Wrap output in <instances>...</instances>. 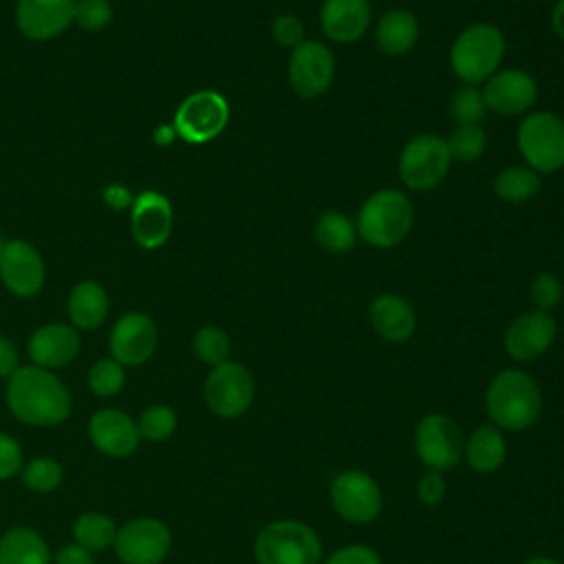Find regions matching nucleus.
Segmentation results:
<instances>
[{
    "mask_svg": "<svg viewBox=\"0 0 564 564\" xmlns=\"http://www.w3.org/2000/svg\"><path fill=\"white\" fill-rule=\"evenodd\" d=\"M324 564H381V557L366 544H348L335 551Z\"/></svg>",
    "mask_w": 564,
    "mask_h": 564,
    "instance_id": "a19ab883",
    "label": "nucleus"
},
{
    "mask_svg": "<svg viewBox=\"0 0 564 564\" xmlns=\"http://www.w3.org/2000/svg\"><path fill=\"white\" fill-rule=\"evenodd\" d=\"M445 489H447V482L443 478L441 471H434L430 469L427 474H423L416 482V496L423 505L432 507V505H438L445 496Z\"/></svg>",
    "mask_w": 564,
    "mask_h": 564,
    "instance_id": "79ce46f5",
    "label": "nucleus"
},
{
    "mask_svg": "<svg viewBox=\"0 0 564 564\" xmlns=\"http://www.w3.org/2000/svg\"><path fill=\"white\" fill-rule=\"evenodd\" d=\"M108 293L99 282L84 280L75 284V289L68 295L66 313L75 328L82 330H95L99 328L108 317Z\"/></svg>",
    "mask_w": 564,
    "mask_h": 564,
    "instance_id": "b1692460",
    "label": "nucleus"
},
{
    "mask_svg": "<svg viewBox=\"0 0 564 564\" xmlns=\"http://www.w3.org/2000/svg\"><path fill=\"white\" fill-rule=\"evenodd\" d=\"M112 20V7L108 0H75V18L86 31H101Z\"/></svg>",
    "mask_w": 564,
    "mask_h": 564,
    "instance_id": "4c0bfd02",
    "label": "nucleus"
},
{
    "mask_svg": "<svg viewBox=\"0 0 564 564\" xmlns=\"http://www.w3.org/2000/svg\"><path fill=\"white\" fill-rule=\"evenodd\" d=\"M53 564H95V557L90 551H86L77 542H68L55 551Z\"/></svg>",
    "mask_w": 564,
    "mask_h": 564,
    "instance_id": "37998d69",
    "label": "nucleus"
},
{
    "mask_svg": "<svg viewBox=\"0 0 564 564\" xmlns=\"http://www.w3.org/2000/svg\"><path fill=\"white\" fill-rule=\"evenodd\" d=\"M117 524L110 516L101 511H84L75 518L73 524V538L79 546H84L90 553H101L106 549H112L117 538Z\"/></svg>",
    "mask_w": 564,
    "mask_h": 564,
    "instance_id": "cd10ccee",
    "label": "nucleus"
},
{
    "mask_svg": "<svg viewBox=\"0 0 564 564\" xmlns=\"http://www.w3.org/2000/svg\"><path fill=\"white\" fill-rule=\"evenodd\" d=\"M253 394V375L240 361H225L220 366H214L203 386L207 408L220 419L242 416L249 410Z\"/></svg>",
    "mask_w": 564,
    "mask_h": 564,
    "instance_id": "1a4fd4ad",
    "label": "nucleus"
},
{
    "mask_svg": "<svg viewBox=\"0 0 564 564\" xmlns=\"http://www.w3.org/2000/svg\"><path fill=\"white\" fill-rule=\"evenodd\" d=\"M414 449L425 467L445 471L460 460L465 443L458 425L449 416L432 412L416 423Z\"/></svg>",
    "mask_w": 564,
    "mask_h": 564,
    "instance_id": "9b49d317",
    "label": "nucleus"
},
{
    "mask_svg": "<svg viewBox=\"0 0 564 564\" xmlns=\"http://www.w3.org/2000/svg\"><path fill=\"white\" fill-rule=\"evenodd\" d=\"M46 278L44 260L40 251L22 240L4 242L0 251V280L18 297H33L42 291Z\"/></svg>",
    "mask_w": 564,
    "mask_h": 564,
    "instance_id": "2eb2a0df",
    "label": "nucleus"
},
{
    "mask_svg": "<svg viewBox=\"0 0 564 564\" xmlns=\"http://www.w3.org/2000/svg\"><path fill=\"white\" fill-rule=\"evenodd\" d=\"M88 438L108 458H128L137 452L141 434L137 421L117 408H101L88 421Z\"/></svg>",
    "mask_w": 564,
    "mask_h": 564,
    "instance_id": "f3484780",
    "label": "nucleus"
},
{
    "mask_svg": "<svg viewBox=\"0 0 564 564\" xmlns=\"http://www.w3.org/2000/svg\"><path fill=\"white\" fill-rule=\"evenodd\" d=\"M370 324L372 330L392 344H401L412 337L416 328V315L414 308L410 306L408 300L394 295V293H383L372 300L370 304Z\"/></svg>",
    "mask_w": 564,
    "mask_h": 564,
    "instance_id": "5701e85b",
    "label": "nucleus"
},
{
    "mask_svg": "<svg viewBox=\"0 0 564 564\" xmlns=\"http://www.w3.org/2000/svg\"><path fill=\"white\" fill-rule=\"evenodd\" d=\"M487 106L482 93L476 86H460L454 97L449 99V115L456 126H480L485 119Z\"/></svg>",
    "mask_w": 564,
    "mask_h": 564,
    "instance_id": "f704fd0d",
    "label": "nucleus"
},
{
    "mask_svg": "<svg viewBox=\"0 0 564 564\" xmlns=\"http://www.w3.org/2000/svg\"><path fill=\"white\" fill-rule=\"evenodd\" d=\"M271 35L273 40L284 46V48H295L300 46L306 37H304V24L300 18L291 15V13H282L271 22Z\"/></svg>",
    "mask_w": 564,
    "mask_h": 564,
    "instance_id": "ea45409f",
    "label": "nucleus"
},
{
    "mask_svg": "<svg viewBox=\"0 0 564 564\" xmlns=\"http://www.w3.org/2000/svg\"><path fill=\"white\" fill-rule=\"evenodd\" d=\"M551 29L560 40H564V0H557L551 11Z\"/></svg>",
    "mask_w": 564,
    "mask_h": 564,
    "instance_id": "49530a36",
    "label": "nucleus"
},
{
    "mask_svg": "<svg viewBox=\"0 0 564 564\" xmlns=\"http://www.w3.org/2000/svg\"><path fill=\"white\" fill-rule=\"evenodd\" d=\"M46 540L31 527H11L0 535V564H51Z\"/></svg>",
    "mask_w": 564,
    "mask_h": 564,
    "instance_id": "a878e982",
    "label": "nucleus"
},
{
    "mask_svg": "<svg viewBox=\"0 0 564 564\" xmlns=\"http://www.w3.org/2000/svg\"><path fill=\"white\" fill-rule=\"evenodd\" d=\"M357 238V225L341 212H324L315 223V240L330 253L350 251Z\"/></svg>",
    "mask_w": 564,
    "mask_h": 564,
    "instance_id": "c85d7f7f",
    "label": "nucleus"
},
{
    "mask_svg": "<svg viewBox=\"0 0 564 564\" xmlns=\"http://www.w3.org/2000/svg\"><path fill=\"white\" fill-rule=\"evenodd\" d=\"M463 454L467 456V463L471 469L480 474H489L505 463L507 443L502 432L496 425H480L467 438Z\"/></svg>",
    "mask_w": 564,
    "mask_h": 564,
    "instance_id": "bb28decb",
    "label": "nucleus"
},
{
    "mask_svg": "<svg viewBox=\"0 0 564 564\" xmlns=\"http://www.w3.org/2000/svg\"><path fill=\"white\" fill-rule=\"evenodd\" d=\"M377 46L386 55H403L419 40V20L408 9H390L386 11L375 26Z\"/></svg>",
    "mask_w": 564,
    "mask_h": 564,
    "instance_id": "393cba45",
    "label": "nucleus"
},
{
    "mask_svg": "<svg viewBox=\"0 0 564 564\" xmlns=\"http://www.w3.org/2000/svg\"><path fill=\"white\" fill-rule=\"evenodd\" d=\"M24 467L22 445L7 432H0V482L11 480Z\"/></svg>",
    "mask_w": 564,
    "mask_h": 564,
    "instance_id": "58836bf2",
    "label": "nucleus"
},
{
    "mask_svg": "<svg viewBox=\"0 0 564 564\" xmlns=\"http://www.w3.org/2000/svg\"><path fill=\"white\" fill-rule=\"evenodd\" d=\"M505 35L489 22L465 26L449 51V66L465 86L485 84L505 57Z\"/></svg>",
    "mask_w": 564,
    "mask_h": 564,
    "instance_id": "7ed1b4c3",
    "label": "nucleus"
},
{
    "mask_svg": "<svg viewBox=\"0 0 564 564\" xmlns=\"http://www.w3.org/2000/svg\"><path fill=\"white\" fill-rule=\"evenodd\" d=\"M487 145V137L480 126H456L447 139V148L452 159L471 163L482 156Z\"/></svg>",
    "mask_w": 564,
    "mask_h": 564,
    "instance_id": "c9c22d12",
    "label": "nucleus"
},
{
    "mask_svg": "<svg viewBox=\"0 0 564 564\" xmlns=\"http://www.w3.org/2000/svg\"><path fill=\"white\" fill-rule=\"evenodd\" d=\"M20 368V355L15 344L0 335V379H9Z\"/></svg>",
    "mask_w": 564,
    "mask_h": 564,
    "instance_id": "c03bdc74",
    "label": "nucleus"
},
{
    "mask_svg": "<svg viewBox=\"0 0 564 564\" xmlns=\"http://www.w3.org/2000/svg\"><path fill=\"white\" fill-rule=\"evenodd\" d=\"M524 564H562V562H557L553 557H546V555H535V557H529Z\"/></svg>",
    "mask_w": 564,
    "mask_h": 564,
    "instance_id": "09e8293b",
    "label": "nucleus"
},
{
    "mask_svg": "<svg viewBox=\"0 0 564 564\" xmlns=\"http://www.w3.org/2000/svg\"><path fill=\"white\" fill-rule=\"evenodd\" d=\"M126 386V368L112 357L97 359L88 370V388L93 394L108 399L123 390Z\"/></svg>",
    "mask_w": 564,
    "mask_h": 564,
    "instance_id": "72a5a7b5",
    "label": "nucleus"
},
{
    "mask_svg": "<svg viewBox=\"0 0 564 564\" xmlns=\"http://www.w3.org/2000/svg\"><path fill=\"white\" fill-rule=\"evenodd\" d=\"M174 225V209L167 196L145 189L134 196L130 207L132 238L143 249H156L167 242Z\"/></svg>",
    "mask_w": 564,
    "mask_h": 564,
    "instance_id": "a211bd4d",
    "label": "nucleus"
},
{
    "mask_svg": "<svg viewBox=\"0 0 564 564\" xmlns=\"http://www.w3.org/2000/svg\"><path fill=\"white\" fill-rule=\"evenodd\" d=\"M562 295H564V289H562V282L557 275L542 271L531 280L529 297H531V304L535 306V311L551 313L562 302Z\"/></svg>",
    "mask_w": 564,
    "mask_h": 564,
    "instance_id": "e433bc0d",
    "label": "nucleus"
},
{
    "mask_svg": "<svg viewBox=\"0 0 564 564\" xmlns=\"http://www.w3.org/2000/svg\"><path fill=\"white\" fill-rule=\"evenodd\" d=\"M112 549L121 564H161L172 549V533L159 518H132L117 529Z\"/></svg>",
    "mask_w": 564,
    "mask_h": 564,
    "instance_id": "9d476101",
    "label": "nucleus"
},
{
    "mask_svg": "<svg viewBox=\"0 0 564 564\" xmlns=\"http://www.w3.org/2000/svg\"><path fill=\"white\" fill-rule=\"evenodd\" d=\"M104 203H106L108 207L121 212V209L132 207L134 196L130 194L128 187H123V185H119V183H112V185H108V187L104 189Z\"/></svg>",
    "mask_w": 564,
    "mask_h": 564,
    "instance_id": "a18cd8bd",
    "label": "nucleus"
},
{
    "mask_svg": "<svg viewBox=\"0 0 564 564\" xmlns=\"http://www.w3.org/2000/svg\"><path fill=\"white\" fill-rule=\"evenodd\" d=\"M2 247H4V242H2V236H0V251H2Z\"/></svg>",
    "mask_w": 564,
    "mask_h": 564,
    "instance_id": "8fccbe9b",
    "label": "nucleus"
},
{
    "mask_svg": "<svg viewBox=\"0 0 564 564\" xmlns=\"http://www.w3.org/2000/svg\"><path fill=\"white\" fill-rule=\"evenodd\" d=\"M229 123V104L216 90H196L187 95L174 115V130L187 143L200 145L216 139Z\"/></svg>",
    "mask_w": 564,
    "mask_h": 564,
    "instance_id": "6e6552de",
    "label": "nucleus"
},
{
    "mask_svg": "<svg viewBox=\"0 0 564 564\" xmlns=\"http://www.w3.org/2000/svg\"><path fill=\"white\" fill-rule=\"evenodd\" d=\"M485 405L498 427L520 432L538 421L542 410V392L531 375L516 368H505L489 381Z\"/></svg>",
    "mask_w": 564,
    "mask_h": 564,
    "instance_id": "f03ea898",
    "label": "nucleus"
},
{
    "mask_svg": "<svg viewBox=\"0 0 564 564\" xmlns=\"http://www.w3.org/2000/svg\"><path fill=\"white\" fill-rule=\"evenodd\" d=\"M414 209L399 189H379L366 198L357 214V236L377 249H390L403 242L412 229Z\"/></svg>",
    "mask_w": 564,
    "mask_h": 564,
    "instance_id": "20e7f679",
    "label": "nucleus"
},
{
    "mask_svg": "<svg viewBox=\"0 0 564 564\" xmlns=\"http://www.w3.org/2000/svg\"><path fill=\"white\" fill-rule=\"evenodd\" d=\"M557 324L551 313L529 311L516 317L505 333V350L516 361H533L555 341Z\"/></svg>",
    "mask_w": 564,
    "mask_h": 564,
    "instance_id": "6ab92c4d",
    "label": "nucleus"
},
{
    "mask_svg": "<svg viewBox=\"0 0 564 564\" xmlns=\"http://www.w3.org/2000/svg\"><path fill=\"white\" fill-rule=\"evenodd\" d=\"M174 139H176L174 126H161V128L154 130V141H156L159 145H167V143H172Z\"/></svg>",
    "mask_w": 564,
    "mask_h": 564,
    "instance_id": "de8ad7c7",
    "label": "nucleus"
},
{
    "mask_svg": "<svg viewBox=\"0 0 564 564\" xmlns=\"http://www.w3.org/2000/svg\"><path fill=\"white\" fill-rule=\"evenodd\" d=\"M330 502L339 518L352 524H368L379 516L383 496L370 474L348 469L337 474L330 482Z\"/></svg>",
    "mask_w": 564,
    "mask_h": 564,
    "instance_id": "f8f14e48",
    "label": "nucleus"
},
{
    "mask_svg": "<svg viewBox=\"0 0 564 564\" xmlns=\"http://www.w3.org/2000/svg\"><path fill=\"white\" fill-rule=\"evenodd\" d=\"M253 553L260 564H319L322 544L308 524L278 520L260 529Z\"/></svg>",
    "mask_w": 564,
    "mask_h": 564,
    "instance_id": "39448f33",
    "label": "nucleus"
},
{
    "mask_svg": "<svg viewBox=\"0 0 564 564\" xmlns=\"http://www.w3.org/2000/svg\"><path fill=\"white\" fill-rule=\"evenodd\" d=\"M286 75L297 97L315 99L324 95L335 79V57L326 44L304 40L291 51Z\"/></svg>",
    "mask_w": 564,
    "mask_h": 564,
    "instance_id": "ddd939ff",
    "label": "nucleus"
},
{
    "mask_svg": "<svg viewBox=\"0 0 564 564\" xmlns=\"http://www.w3.org/2000/svg\"><path fill=\"white\" fill-rule=\"evenodd\" d=\"M159 346V330L150 315L130 311L121 315L110 328L108 348L115 361L123 368L145 364Z\"/></svg>",
    "mask_w": 564,
    "mask_h": 564,
    "instance_id": "4468645a",
    "label": "nucleus"
},
{
    "mask_svg": "<svg viewBox=\"0 0 564 564\" xmlns=\"http://www.w3.org/2000/svg\"><path fill=\"white\" fill-rule=\"evenodd\" d=\"M452 165L447 139L423 132L412 137L399 154V176L405 187L427 192L443 183Z\"/></svg>",
    "mask_w": 564,
    "mask_h": 564,
    "instance_id": "0eeeda50",
    "label": "nucleus"
},
{
    "mask_svg": "<svg viewBox=\"0 0 564 564\" xmlns=\"http://www.w3.org/2000/svg\"><path fill=\"white\" fill-rule=\"evenodd\" d=\"M518 150L538 174H551L564 167V119L549 110L529 112L518 128Z\"/></svg>",
    "mask_w": 564,
    "mask_h": 564,
    "instance_id": "423d86ee",
    "label": "nucleus"
},
{
    "mask_svg": "<svg viewBox=\"0 0 564 564\" xmlns=\"http://www.w3.org/2000/svg\"><path fill=\"white\" fill-rule=\"evenodd\" d=\"M540 189V174L527 165H509L494 178V192L500 200L524 203Z\"/></svg>",
    "mask_w": 564,
    "mask_h": 564,
    "instance_id": "c756f323",
    "label": "nucleus"
},
{
    "mask_svg": "<svg viewBox=\"0 0 564 564\" xmlns=\"http://www.w3.org/2000/svg\"><path fill=\"white\" fill-rule=\"evenodd\" d=\"M9 412L24 425L53 427L70 416L73 399L66 383L46 368L20 366L4 390Z\"/></svg>",
    "mask_w": 564,
    "mask_h": 564,
    "instance_id": "f257e3e1",
    "label": "nucleus"
},
{
    "mask_svg": "<svg viewBox=\"0 0 564 564\" xmlns=\"http://www.w3.org/2000/svg\"><path fill=\"white\" fill-rule=\"evenodd\" d=\"M75 18V0H18L15 24L29 40L44 42L64 33Z\"/></svg>",
    "mask_w": 564,
    "mask_h": 564,
    "instance_id": "aec40b11",
    "label": "nucleus"
},
{
    "mask_svg": "<svg viewBox=\"0 0 564 564\" xmlns=\"http://www.w3.org/2000/svg\"><path fill=\"white\" fill-rule=\"evenodd\" d=\"M482 99L487 110H494L502 117L524 115L533 108L538 99L535 79L520 68L496 70L482 86Z\"/></svg>",
    "mask_w": 564,
    "mask_h": 564,
    "instance_id": "dca6fc26",
    "label": "nucleus"
},
{
    "mask_svg": "<svg viewBox=\"0 0 564 564\" xmlns=\"http://www.w3.org/2000/svg\"><path fill=\"white\" fill-rule=\"evenodd\" d=\"M64 480V467L53 456H35L22 467V482L33 494H51Z\"/></svg>",
    "mask_w": 564,
    "mask_h": 564,
    "instance_id": "2f4dec72",
    "label": "nucleus"
},
{
    "mask_svg": "<svg viewBox=\"0 0 564 564\" xmlns=\"http://www.w3.org/2000/svg\"><path fill=\"white\" fill-rule=\"evenodd\" d=\"M176 425H178V416L174 408H170L167 403H150L145 410H141L137 419L141 438L150 443L167 441L176 432Z\"/></svg>",
    "mask_w": 564,
    "mask_h": 564,
    "instance_id": "7c9ffc66",
    "label": "nucleus"
},
{
    "mask_svg": "<svg viewBox=\"0 0 564 564\" xmlns=\"http://www.w3.org/2000/svg\"><path fill=\"white\" fill-rule=\"evenodd\" d=\"M192 350L203 364L214 368V366H220V364L229 361L231 341H229V337L223 328L203 326V328L196 330V335L192 339Z\"/></svg>",
    "mask_w": 564,
    "mask_h": 564,
    "instance_id": "473e14b6",
    "label": "nucleus"
},
{
    "mask_svg": "<svg viewBox=\"0 0 564 564\" xmlns=\"http://www.w3.org/2000/svg\"><path fill=\"white\" fill-rule=\"evenodd\" d=\"M26 352L33 366L55 370L70 364L79 352V335L70 324L53 322L35 328L26 341Z\"/></svg>",
    "mask_w": 564,
    "mask_h": 564,
    "instance_id": "412c9836",
    "label": "nucleus"
},
{
    "mask_svg": "<svg viewBox=\"0 0 564 564\" xmlns=\"http://www.w3.org/2000/svg\"><path fill=\"white\" fill-rule=\"evenodd\" d=\"M370 18L368 0H324L319 9L322 33L339 44L359 40L368 31Z\"/></svg>",
    "mask_w": 564,
    "mask_h": 564,
    "instance_id": "4be33fe9",
    "label": "nucleus"
}]
</instances>
